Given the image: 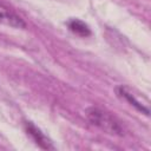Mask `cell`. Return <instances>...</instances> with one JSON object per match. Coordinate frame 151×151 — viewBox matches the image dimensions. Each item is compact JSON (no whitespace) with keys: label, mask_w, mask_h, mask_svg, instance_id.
<instances>
[{"label":"cell","mask_w":151,"mask_h":151,"mask_svg":"<svg viewBox=\"0 0 151 151\" xmlns=\"http://www.w3.org/2000/svg\"><path fill=\"white\" fill-rule=\"evenodd\" d=\"M86 117L88 122L97 126L98 129L103 130L106 133L114 134V136H123L124 134V127L120 124V122L112 116L110 112L99 109V107H88L86 110Z\"/></svg>","instance_id":"1"},{"label":"cell","mask_w":151,"mask_h":151,"mask_svg":"<svg viewBox=\"0 0 151 151\" xmlns=\"http://www.w3.org/2000/svg\"><path fill=\"white\" fill-rule=\"evenodd\" d=\"M25 131L26 133L33 139V142L41 149L45 150H53L54 146L52 144V142L44 134V132H41L40 129H38L33 123L31 122H26L25 123Z\"/></svg>","instance_id":"2"},{"label":"cell","mask_w":151,"mask_h":151,"mask_svg":"<svg viewBox=\"0 0 151 151\" xmlns=\"http://www.w3.org/2000/svg\"><path fill=\"white\" fill-rule=\"evenodd\" d=\"M0 24L11 26L14 28H25L26 27V22L24 21V19L2 4H0Z\"/></svg>","instance_id":"3"},{"label":"cell","mask_w":151,"mask_h":151,"mask_svg":"<svg viewBox=\"0 0 151 151\" xmlns=\"http://www.w3.org/2000/svg\"><path fill=\"white\" fill-rule=\"evenodd\" d=\"M67 26L70 28V31L79 37H83V38H86L88 35H91V29L90 27L81 20L79 19H71L68 22H67Z\"/></svg>","instance_id":"4"},{"label":"cell","mask_w":151,"mask_h":151,"mask_svg":"<svg viewBox=\"0 0 151 151\" xmlns=\"http://www.w3.org/2000/svg\"><path fill=\"white\" fill-rule=\"evenodd\" d=\"M117 91H118V94L122 97V98H124L125 100H127L131 105H133L138 111H140V112H143V113H145L146 116L150 113V111H149V109L147 107H145L143 104H140L134 97H133V94L131 93V92H129V90L126 88V87H123V86H120V87H118L117 88Z\"/></svg>","instance_id":"5"}]
</instances>
